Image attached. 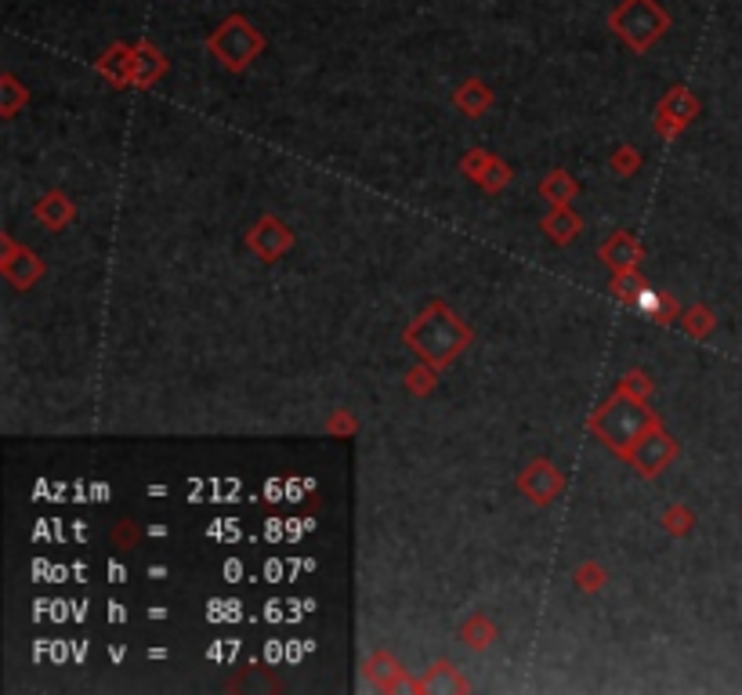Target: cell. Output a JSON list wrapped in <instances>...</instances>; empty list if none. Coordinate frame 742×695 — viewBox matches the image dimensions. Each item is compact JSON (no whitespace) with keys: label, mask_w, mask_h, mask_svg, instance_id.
I'll list each match as a JSON object with an SVG mask.
<instances>
[{"label":"cell","mask_w":742,"mask_h":695,"mask_svg":"<svg viewBox=\"0 0 742 695\" xmlns=\"http://www.w3.org/2000/svg\"><path fill=\"white\" fill-rule=\"evenodd\" d=\"M207 51L218 58L229 73H247L261 51H265V33L247 19V15H229L207 37Z\"/></svg>","instance_id":"277c9868"},{"label":"cell","mask_w":742,"mask_h":695,"mask_svg":"<svg viewBox=\"0 0 742 695\" xmlns=\"http://www.w3.org/2000/svg\"><path fill=\"white\" fill-rule=\"evenodd\" d=\"M438 373H442V370H435L431 362H420L417 359V366L406 373V391H410V395H428V391H435Z\"/></svg>","instance_id":"484cf974"},{"label":"cell","mask_w":742,"mask_h":695,"mask_svg":"<svg viewBox=\"0 0 742 695\" xmlns=\"http://www.w3.org/2000/svg\"><path fill=\"white\" fill-rule=\"evenodd\" d=\"M247 247H250V254H254V258L279 261L286 250L294 247V232H290V225H283L276 214H265V218H261L254 229H250Z\"/></svg>","instance_id":"9c48e42d"},{"label":"cell","mask_w":742,"mask_h":695,"mask_svg":"<svg viewBox=\"0 0 742 695\" xmlns=\"http://www.w3.org/2000/svg\"><path fill=\"white\" fill-rule=\"evenodd\" d=\"M565 489H569V482H565V475L547 457L529 460L522 467V475H518V493L533 507H551L554 500H562Z\"/></svg>","instance_id":"8992f818"},{"label":"cell","mask_w":742,"mask_h":695,"mask_svg":"<svg viewBox=\"0 0 742 695\" xmlns=\"http://www.w3.org/2000/svg\"><path fill=\"white\" fill-rule=\"evenodd\" d=\"M442 688H449V692H467V677H460L457 670H453V663H446V659H438L435 667L428 670V677L424 681H417V692H442Z\"/></svg>","instance_id":"d6986e66"},{"label":"cell","mask_w":742,"mask_h":695,"mask_svg":"<svg viewBox=\"0 0 742 695\" xmlns=\"http://www.w3.org/2000/svg\"><path fill=\"white\" fill-rule=\"evenodd\" d=\"M677 453H681V449H677V438L670 435L663 424H656V428H652L645 438H641L638 446L630 449L627 464L634 467L641 478H648V482H652V478H659L666 467L674 464Z\"/></svg>","instance_id":"5b68a950"},{"label":"cell","mask_w":742,"mask_h":695,"mask_svg":"<svg viewBox=\"0 0 742 695\" xmlns=\"http://www.w3.org/2000/svg\"><path fill=\"white\" fill-rule=\"evenodd\" d=\"M26 102H29L26 87L15 80V73H4V77H0V116H8L11 120V116L19 113Z\"/></svg>","instance_id":"603a6c76"},{"label":"cell","mask_w":742,"mask_h":695,"mask_svg":"<svg viewBox=\"0 0 742 695\" xmlns=\"http://www.w3.org/2000/svg\"><path fill=\"white\" fill-rule=\"evenodd\" d=\"M489 160H493V153H489V149H482V145H475V149H471V153L460 160V171H464L467 178L478 181V178H482V171H486Z\"/></svg>","instance_id":"4dcf8cb0"},{"label":"cell","mask_w":742,"mask_h":695,"mask_svg":"<svg viewBox=\"0 0 742 695\" xmlns=\"http://www.w3.org/2000/svg\"><path fill=\"white\" fill-rule=\"evenodd\" d=\"M576 192H580V185L569 171H547L540 178V200L551 203V207H565Z\"/></svg>","instance_id":"ac0fdd59"},{"label":"cell","mask_w":742,"mask_h":695,"mask_svg":"<svg viewBox=\"0 0 742 695\" xmlns=\"http://www.w3.org/2000/svg\"><path fill=\"white\" fill-rule=\"evenodd\" d=\"M641 312H648L652 319H656L659 326H666V323H677L681 319V308H677V301L674 297H663V294H656L652 286L645 290V297H641Z\"/></svg>","instance_id":"44dd1931"},{"label":"cell","mask_w":742,"mask_h":695,"mask_svg":"<svg viewBox=\"0 0 742 695\" xmlns=\"http://www.w3.org/2000/svg\"><path fill=\"white\" fill-rule=\"evenodd\" d=\"M366 681L377 685L381 692H402V688L417 692V681H410L406 670H402L388 652H373V656L366 659Z\"/></svg>","instance_id":"8fae6325"},{"label":"cell","mask_w":742,"mask_h":695,"mask_svg":"<svg viewBox=\"0 0 742 695\" xmlns=\"http://www.w3.org/2000/svg\"><path fill=\"white\" fill-rule=\"evenodd\" d=\"M142 525H134V522H116L113 529H109V540H113L116 551H134L138 543H142Z\"/></svg>","instance_id":"f1b7e54d"},{"label":"cell","mask_w":742,"mask_h":695,"mask_svg":"<svg viewBox=\"0 0 742 695\" xmlns=\"http://www.w3.org/2000/svg\"><path fill=\"white\" fill-rule=\"evenodd\" d=\"M496 95H493V87L486 84L482 77H471L464 80V84L453 91V105H457L460 113L471 116V120H478V116H486L489 109H493Z\"/></svg>","instance_id":"5bb4252c"},{"label":"cell","mask_w":742,"mask_h":695,"mask_svg":"<svg viewBox=\"0 0 742 695\" xmlns=\"http://www.w3.org/2000/svg\"><path fill=\"white\" fill-rule=\"evenodd\" d=\"M511 178H514L511 167L493 153V160L486 163V171H482V178H478V189L489 192V196H496V192H504L507 185H511Z\"/></svg>","instance_id":"cb8c5ba5"},{"label":"cell","mask_w":742,"mask_h":695,"mask_svg":"<svg viewBox=\"0 0 742 695\" xmlns=\"http://www.w3.org/2000/svg\"><path fill=\"white\" fill-rule=\"evenodd\" d=\"M33 218L44 225L48 232H62L66 225H73V218H77V207H73V200H69L66 192H44L37 200V207H33Z\"/></svg>","instance_id":"4fadbf2b"},{"label":"cell","mask_w":742,"mask_h":695,"mask_svg":"<svg viewBox=\"0 0 742 695\" xmlns=\"http://www.w3.org/2000/svg\"><path fill=\"white\" fill-rule=\"evenodd\" d=\"M609 26L630 51L645 55V51H652L656 40L670 33V15L659 0H623L609 15Z\"/></svg>","instance_id":"3957f363"},{"label":"cell","mask_w":742,"mask_h":695,"mask_svg":"<svg viewBox=\"0 0 742 695\" xmlns=\"http://www.w3.org/2000/svg\"><path fill=\"white\" fill-rule=\"evenodd\" d=\"M677 323L685 326V334H688V337H695V341H703V337L714 334L717 315L710 312L706 305H692V308H685V312H681V319H677Z\"/></svg>","instance_id":"7402d4cb"},{"label":"cell","mask_w":742,"mask_h":695,"mask_svg":"<svg viewBox=\"0 0 742 695\" xmlns=\"http://www.w3.org/2000/svg\"><path fill=\"white\" fill-rule=\"evenodd\" d=\"M656 424H659V417L648 410V402L634 399V395H627L623 388H616V395L601 402L598 410H594V417H590L594 438L623 460L630 457V449L638 446L641 438L656 428Z\"/></svg>","instance_id":"7a4b0ae2"},{"label":"cell","mask_w":742,"mask_h":695,"mask_svg":"<svg viewBox=\"0 0 742 695\" xmlns=\"http://www.w3.org/2000/svg\"><path fill=\"white\" fill-rule=\"evenodd\" d=\"M692 525H695V515H692V507H685V504H670L663 511V529H666V536H688L692 533Z\"/></svg>","instance_id":"d4e9b609"},{"label":"cell","mask_w":742,"mask_h":695,"mask_svg":"<svg viewBox=\"0 0 742 695\" xmlns=\"http://www.w3.org/2000/svg\"><path fill=\"white\" fill-rule=\"evenodd\" d=\"M326 431H333V435H337V431H355V420L341 410V413H337V417L330 420V424H326Z\"/></svg>","instance_id":"1f68e13d"},{"label":"cell","mask_w":742,"mask_h":695,"mask_svg":"<svg viewBox=\"0 0 742 695\" xmlns=\"http://www.w3.org/2000/svg\"><path fill=\"white\" fill-rule=\"evenodd\" d=\"M471 341H475L471 326H467L446 301L424 305V312L402 330V344H406L420 362H431L435 370L453 366V362L467 352V344Z\"/></svg>","instance_id":"6da1fadb"},{"label":"cell","mask_w":742,"mask_h":695,"mask_svg":"<svg viewBox=\"0 0 742 695\" xmlns=\"http://www.w3.org/2000/svg\"><path fill=\"white\" fill-rule=\"evenodd\" d=\"M609 171L616 174V178H634V174L641 171V153L634 145H619L616 153L609 156Z\"/></svg>","instance_id":"4316f807"},{"label":"cell","mask_w":742,"mask_h":695,"mask_svg":"<svg viewBox=\"0 0 742 695\" xmlns=\"http://www.w3.org/2000/svg\"><path fill=\"white\" fill-rule=\"evenodd\" d=\"M0 276L8 279L15 290H29V286H37L40 276H44V261L29 247L15 243L11 236H0Z\"/></svg>","instance_id":"ba28073f"},{"label":"cell","mask_w":742,"mask_h":695,"mask_svg":"<svg viewBox=\"0 0 742 695\" xmlns=\"http://www.w3.org/2000/svg\"><path fill=\"white\" fill-rule=\"evenodd\" d=\"M540 229H543V236L551 239V243L565 247V243H572V239L583 232V221H580V214H576V210L565 203V207H551V214L540 221Z\"/></svg>","instance_id":"2e32d148"},{"label":"cell","mask_w":742,"mask_h":695,"mask_svg":"<svg viewBox=\"0 0 742 695\" xmlns=\"http://www.w3.org/2000/svg\"><path fill=\"white\" fill-rule=\"evenodd\" d=\"M695 116H699V98L688 87H670L663 95V102L656 105V134L666 138V142H674Z\"/></svg>","instance_id":"52a82bcc"},{"label":"cell","mask_w":742,"mask_h":695,"mask_svg":"<svg viewBox=\"0 0 742 695\" xmlns=\"http://www.w3.org/2000/svg\"><path fill=\"white\" fill-rule=\"evenodd\" d=\"M572 580H576V587H580L583 594H598L605 583H609V572L601 569L598 562H583L580 569L572 572Z\"/></svg>","instance_id":"83f0119b"},{"label":"cell","mask_w":742,"mask_h":695,"mask_svg":"<svg viewBox=\"0 0 742 695\" xmlns=\"http://www.w3.org/2000/svg\"><path fill=\"white\" fill-rule=\"evenodd\" d=\"M167 73V58L160 55L153 40H138L134 44V87H153Z\"/></svg>","instance_id":"9a60e30c"},{"label":"cell","mask_w":742,"mask_h":695,"mask_svg":"<svg viewBox=\"0 0 742 695\" xmlns=\"http://www.w3.org/2000/svg\"><path fill=\"white\" fill-rule=\"evenodd\" d=\"M496 638H500V630H496L493 619L482 616V612H471V616L460 623V641H464L471 652H486Z\"/></svg>","instance_id":"e0dca14e"},{"label":"cell","mask_w":742,"mask_h":695,"mask_svg":"<svg viewBox=\"0 0 742 695\" xmlns=\"http://www.w3.org/2000/svg\"><path fill=\"white\" fill-rule=\"evenodd\" d=\"M598 258L612 268V272H634L641 268V258H645V247L630 232H616L598 247Z\"/></svg>","instance_id":"30bf717a"},{"label":"cell","mask_w":742,"mask_h":695,"mask_svg":"<svg viewBox=\"0 0 742 695\" xmlns=\"http://www.w3.org/2000/svg\"><path fill=\"white\" fill-rule=\"evenodd\" d=\"M648 283L641 279V272L634 268V272H612V297L616 301H623V305H641V297H645Z\"/></svg>","instance_id":"ffe728a7"},{"label":"cell","mask_w":742,"mask_h":695,"mask_svg":"<svg viewBox=\"0 0 742 695\" xmlns=\"http://www.w3.org/2000/svg\"><path fill=\"white\" fill-rule=\"evenodd\" d=\"M95 69L113 87H134V44H113L98 55Z\"/></svg>","instance_id":"7c38bea8"},{"label":"cell","mask_w":742,"mask_h":695,"mask_svg":"<svg viewBox=\"0 0 742 695\" xmlns=\"http://www.w3.org/2000/svg\"><path fill=\"white\" fill-rule=\"evenodd\" d=\"M619 388L627 391V395H634V399H645L652 395V381H648V373L641 370H627L623 377H619Z\"/></svg>","instance_id":"f546056e"}]
</instances>
